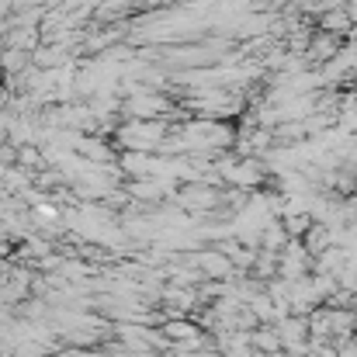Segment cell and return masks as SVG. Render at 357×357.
I'll return each instance as SVG.
<instances>
[{
  "label": "cell",
  "mask_w": 357,
  "mask_h": 357,
  "mask_svg": "<svg viewBox=\"0 0 357 357\" xmlns=\"http://www.w3.org/2000/svg\"><path fill=\"white\" fill-rule=\"evenodd\" d=\"M38 35H42V28H10L7 35H3V49H24V52H38Z\"/></svg>",
  "instance_id": "6da1fadb"
}]
</instances>
